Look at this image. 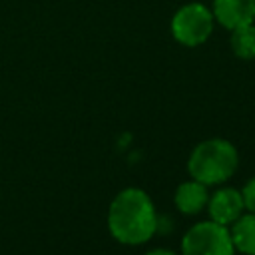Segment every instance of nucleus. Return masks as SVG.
<instances>
[{"label": "nucleus", "mask_w": 255, "mask_h": 255, "mask_svg": "<svg viewBox=\"0 0 255 255\" xmlns=\"http://www.w3.org/2000/svg\"><path fill=\"white\" fill-rule=\"evenodd\" d=\"M145 255H175V253L169 251V249H153V251H149V253H145Z\"/></svg>", "instance_id": "nucleus-11"}, {"label": "nucleus", "mask_w": 255, "mask_h": 255, "mask_svg": "<svg viewBox=\"0 0 255 255\" xmlns=\"http://www.w3.org/2000/svg\"><path fill=\"white\" fill-rule=\"evenodd\" d=\"M231 50L241 60L255 58V24H245L231 30Z\"/></svg>", "instance_id": "nucleus-9"}, {"label": "nucleus", "mask_w": 255, "mask_h": 255, "mask_svg": "<svg viewBox=\"0 0 255 255\" xmlns=\"http://www.w3.org/2000/svg\"><path fill=\"white\" fill-rule=\"evenodd\" d=\"M207 199H209L207 185H203V183H199L195 179L181 183L177 187V191H175V205L185 215L199 213L207 205Z\"/></svg>", "instance_id": "nucleus-7"}, {"label": "nucleus", "mask_w": 255, "mask_h": 255, "mask_svg": "<svg viewBox=\"0 0 255 255\" xmlns=\"http://www.w3.org/2000/svg\"><path fill=\"white\" fill-rule=\"evenodd\" d=\"M231 241L237 251L245 255H255V213L249 211L231 223Z\"/></svg>", "instance_id": "nucleus-8"}, {"label": "nucleus", "mask_w": 255, "mask_h": 255, "mask_svg": "<svg viewBox=\"0 0 255 255\" xmlns=\"http://www.w3.org/2000/svg\"><path fill=\"white\" fill-rule=\"evenodd\" d=\"M108 227L114 239L126 245H141L157 229V213L151 197L139 187L120 191L108 209Z\"/></svg>", "instance_id": "nucleus-1"}, {"label": "nucleus", "mask_w": 255, "mask_h": 255, "mask_svg": "<svg viewBox=\"0 0 255 255\" xmlns=\"http://www.w3.org/2000/svg\"><path fill=\"white\" fill-rule=\"evenodd\" d=\"M237 163L239 155L233 143L221 137H213L193 147L187 159V169L195 181L203 185H217L235 173Z\"/></svg>", "instance_id": "nucleus-2"}, {"label": "nucleus", "mask_w": 255, "mask_h": 255, "mask_svg": "<svg viewBox=\"0 0 255 255\" xmlns=\"http://www.w3.org/2000/svg\"><path fill=\"white\" fill-rule=\"evenodd\" d=\"M215 26V18L211 8L199 2H189L177 8L171 18V34L183 46H199L207 42Z\"/></svg>", "instance_id": "nucleus-3"}, {"label": "nucleus", "mask_w": 255, "mask_h": 255, "mask_svg": "<svg viewBox=\"0 0 255 255\" xmlns=\"http://www.w3.org/2000/svg\"><path fill=\"white\" fill-rule=\"evenodd\" d=\"M213 18L227 30L255 22V0H213Z\"/></svg>", "instance_id": "nucleus-6"}, {"label": "nucleus", "mask_w": 255, "mask_h": 255, "mask_svg": "<svg viewBox=\"0 0 255 255\" xmlns=\"http://www.w3.org/2000/svg\"><path fill=\"white\" fill-rule=\"evenodd\" d=\"M241 197H243L245 209L255 213V177H251V179L245 183V187L241 189Z\"/></svg>", "instance_id": "nucleus-10"}, {"label": "nucleus", "mask_w": 255, "mask_h": 255, "mask_svg": "<svg viewBox=\"0 0 255 255\" xmlns=\"http://www.w3.org/2000/svg\"><path fill=\"white\" fill-rule=\"evenodd\" d=\"M183 255H235L229 227L213 219L195 223L181 241Z\"/></svg>", "instance_id": "nucleus-4"}, {"label": "nucleus", "mask_w": 255, "mask_h": 255, "mask_svg": "<svg viewBox=\"0 0 255 255\" xmlns=\"http://www.w3.org/2000/svg\"><path fill=\"white\" fill-rule=\"evenodd\" d=\"M207 211L209 217L215 223H221L225 227H229L231 223H235L241 215H243V197L241 191L233 189V187H221L217 189L209 199H207Z\"/></svg>", "instance_id": "nucleus-5"}]
</instances>
